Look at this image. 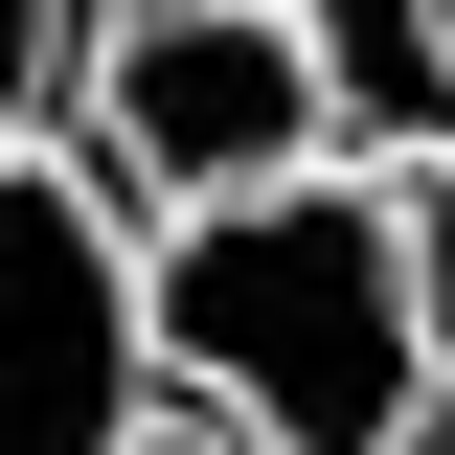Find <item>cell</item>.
I'll return each instance as SVG.
<instances>
[{
	"label": "cell",
	"instance_id": "obj_7",
	"mask_svg": "<svg viewBox=\"0 0 455 455\" xmlns=\"http://www.w3.org/2000/svg\"><path fill=\"white\" fill-rule=\"evenodd\" d=\"M114 455H274V433H251V410H205V387H160V410H137Z\"/></svg>",
	"mask_w": 455,
	"mask_h": 455
},
{
	"label": "cell",
	"instance_id": "obj_4",
	"mask_svg": "<svg viewBox=\"0 0 455 455\" xmlns=\"http://www.w3.org/2000/svg\"><path fill=\"white\" fill-rule=\"evenodd\" d=\"M296 46H319V114H341L364 182L455 160V0H296Z\"/></svg>",
	"mask_w": 455,
	"mask_h": 455
},
{
	"label": "cell",
	"instance_id": "obj_5",
	"mask_svg": "<svg viewBox=\"0 0 455 455\" xmlns=\"http://www.w3.org/2000/svg\"><path fill=\"white\" fill-rule=\"evenodd\" d=\"M68 68H92V0H0V160L68 114Z\"/></svg>",
	"mask_w": 455,
	"mask_h": 455
},
{
	"label": "cell",
	"instance_id": "obj_2",
	"mask_svg": "<svg viewBox=\"0 0 455 455\" xmlns=\"http://www.w3.org/2000/svg\"><path fill=\"white\" fill-rule=\"evenodd\" d=\"M68 160H92L137 228H182V205H251V182L341 160L296 0H92V68H68Z\"/></svg>",
	"mask_w": 455,
	"mask_h": 455
},
{
	"label": "cell",
	"instance_id": "obj_3",
	"mask_svg": "<svg viewBox=\"0 0 455 455\" xmlns=\"http://www.w3.org/2000/svg\"><path fill=\"white\" fill-rule=\"evenodd\" d=\"M160 410V228L68 137L0 160V455H114Z\"/></svg>",
	"mask_w": 455,
	"mask_h": 455
},
{
	"label": "cell",
	"instance_id": "obj_1",
	"mask_svg": "<svg viewBox=\"0 0 455 455\" xmlns=\"http://www.w3.org/2000/svg\"><path fill=\"white\" fill-rule=\"evenodd\" d=\"M160 387L251 410L274 455H387L433 387V296H410V182L364 160H296L251 205H182L160 228Z\"/></svg>",
	"mask_w": 455,
	"mask_h": 455
},
{
	"label": "cell",
	"instance_id": "obj_8",
	"mask_svg": "<svg viewBox=\"0 0 455 455\" xmlns=\"http://www.w3.org/2000/svg\"><path fill=\"white\" fill-rule=\"evenodd\" d=\"M387 455H455V410H410V433H387Z\"/></svg>",
	"mask_w": 455,
	"mask_h": 455
},
{
	"label": "cell",
	"instance_id": "obj_6",
	"mask_svg": "<svg viewBox=\"0 0 455 455\" xmlns=\"http://www.w3.org/2000/svg\"><path fill=\"white\" fill-rule=\"evenodd\" d=\"M410 296H433V387H455V160L410 182Z\"/></svg>",
	"mask_w": 455,
	"mask_h": 455
}]
</instances>
